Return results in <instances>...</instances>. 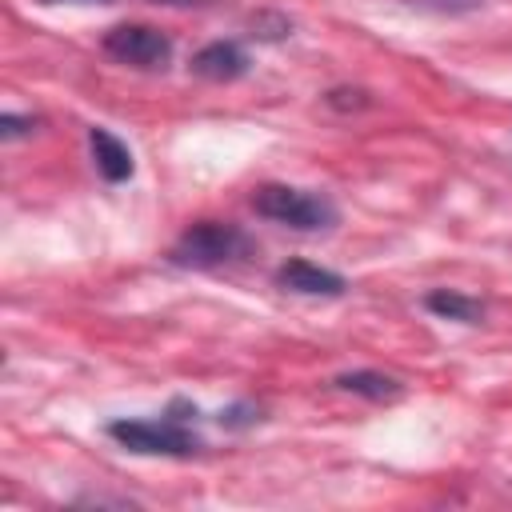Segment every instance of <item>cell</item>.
<instances>
[{
	"label": "cell",
	"mask_w": 512,
	"mask_h": 512,
	"mask_svg": "<svg viewBox=\"0 0 512 512\" xmlns=\"http://www.w3.org/2000/svg\"><path fill=\"white\" fill-rule=\"evenodd\" d=\"M252 208L264 220H276V224H288V228H300V232H316V228L336 224V208H332L328 196L288 188V184H264L252 196Z\"/></svg>",
	"instance_id": "obj_1"
},
{
	"label": "cell",
	"mask_w": 512,
	"mask_h": 512,
	"mask_svg": "<svg viewBox=\"0 0 512 512\" xmlns=\"http://www.w3.org/2000/svg\"><path fill=\"white\" fill-rule=\"evenodd\" d=\"M108 436L120 440L128 452H144V456H192L200 448V436L192 428H184L180 420H116L108 424Z\"/></svg>",
	"instance_id": "obj_2"
},
{
	"label": "cell",
	"mask_w": 512,
	"mask_h": 512,
	"mask_svg": "<svg viewBox=\"0 0 512 512\" xmlns=\"http://www.w3.org/2000/svg\"><path fill=\"white\" fill-rule=\"evenodd\" d=\"M244 252V232L236 224H216V220H200L192 224L176 248H172V260L180 268H216V264H228Z\"/></svg>",
	"instance_id": "obj_3"
},
{
	"label": "cell",
	"mask_w": 512,
	"mask_h": 512,
	"mask_svg": "<svg viewBox=\"0 0 512 512\" xmlns=\"http://www.w3.org/2000/svg\"><path fill=\"white\" fill-rule=\"evenodd\" d=\"M104 52L132 68H164L172 60V40L148 24H116L104 36Z\"/></svg>",
	"instance_id": "obj_4"
},
{
	"label": "cell",
	"mask_w": 512,
	"mask_h": 512,
	"mask_svg": "<svg viewBox=\"0 0 512 512\" xmlns=\"http://www.w3.org/2000/svg\"><path fill=\"white\" fill-rule=\"evenodd\" d=\"M276 284L288 288V292H300V296H340L344 292V276L328 272V268H316L308 260H288L276 268Z\"/></svg>",
	"instance_id": "obj_5"
},
{
	"label": "cell",
	"mask_w": 512,
	"mask_h": 512,
	"mask_svg": "<svg viewBox=\"0 0 512 512\" xmlns=\"http://www.w3.org/2000/svg\"><path fill=\"white\" fill-rule=\"evenodd\" d=\"M192 72L204 80H236L248 72V56L232 40H212L192 56Z\"/></svg>",
	"instance_id": "obj_6"
},
{
	"label": "cell",
	"mask_w": 512,
	"mask_h": 512,
	"mask_svg": "<svg viewBox=\"0 0 512 512\" xmlns=\"http://www.w3.org/2000/svg\"><path fill=\"white\" fill-rule=\"evenodd\" d=\"M88 144H92V156H96V168L104 180H128L132 176V152L120 136H112L108 128H92L88 132Z\"/></svg>",
	"instance_id": "obj_7"
},
{
	"label": "cell",
	"mask_w": 512,
	"mask_h": 512,
	"mask_svg": "<svg viewBox=\"0 0 512 512\" xmlns=\"http://www.w3.org/2000/svg\"><path fill=\"white\" fill-rule=\"evenodd\" d=\"M428 308H432L436 316H448V320H460V324H476L480 312H484L472 296H460V292H448V288L432 292V296H428Z\"/></svg>",
	"instance_id": "obj_8"
},
{
	"label": "cell",
	"mask_w": 512,
	"mask_h": 512,
	"mask_svg": "<svg viewBox=\"0 0 512 512\" xmlns=\"http://www.w3.org/2000/svg\"><path fill=\"white\" fill-rule=\"evenodd\" d=\"M336 384L348 392H364L372 400H392L400 392V384L392 376H380V372H344V376H336Z\"/></svg>",
	"instance_id": "obj_9"
},
{
	"label": "cell",
	"mask_w": 512,
	"mask_h": 512,
	"mask_svg": "<svg viewBox=\"0 0 512 512\" xmlns=\"http://www.w3.org/2000/svg\"><path fill=\"white\" fill-rule=\"evenodd\" d=\"M32 124H36V120H20V116H4V120H0V128H4V136H8V140H12V136H20V132H28Z\"/></svg>",
	"instance_id": "obj_10"
},
{
	"label": "cell",
	"mask_w": 512,
	"mask_h": 512,
	"mask_svg": "<svg viewBox=\"0 0 512 512\" xmlns=\"http://www.w3.org/2000/svg\"><path fill=\"white\" fill-rule=\"evenodd\" d=\"M48 4H56V0H48Z\"/></svg>",
	"instance_id": "obj_11"
}]
</instances>
